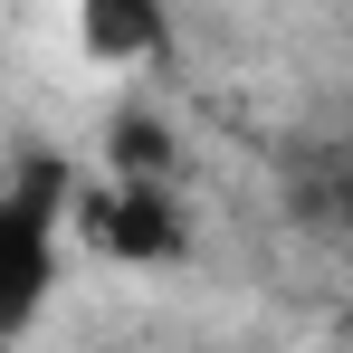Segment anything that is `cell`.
Instances as JSON below:
<instances>
[{
  "label": "cell",
  "instance_id": "cell-3",
  "mask_svg": "<svg viewBox=\"0 0 353 353\" xmlns=\"http://www.w3.org/2000/svg\"><path fill=\"white\" fill-rule=\"evenodd\" d=\"M77 39L115 67H143V58H163L172 29H163V10H77Z\"/></svg>",
  "mask_w": 353,
  "mask_h": 353
},
{
  "label": "cell",
  "instance_id": "cell-2",
  "mask_svg": "<svg viewBox=\"0 0 353 353\" xmlns=\"http://www.w3.org/2000/svg\"><path fill=\"white\" fill-rule=\"evenodd\" d=\"M96 239L124 248V258H172V248H181V220H172L163 191H115V201L96 210Z\"/></svg>",
  "mask_w": 353,
  "mask_h": 353
},
{
  "label": "cell",
  "instance_id": "cell-4",
  "mask_svg": "<svg viewBox=\"0 0 353 353\" xmlns=\"http://www.w3.org/2000/svg\"><path fill=\"white\" fill-rule=\"evenodd\" d=\"M344 115H353V96H344Z\"/></svg>",
  "mask_w": 353,
  "mask_h": 353
},
{
  "label": "cell",
  "instance_id": "cell-1",
  "mask_svg": "<svg viewBox=\"0 0 353 353\" xmlns=\"http://www.w3.org/2000/svg\"><path fill=\"white\" fill-rule=\"evenodd\" d=\"M58 230H67V201L48 172L10 181L0 191V353L29 334V315L48 305V277H58Z\"/></svg>",
  "mask_w": 353,
  "mask_h": 353
}]
</instances>
